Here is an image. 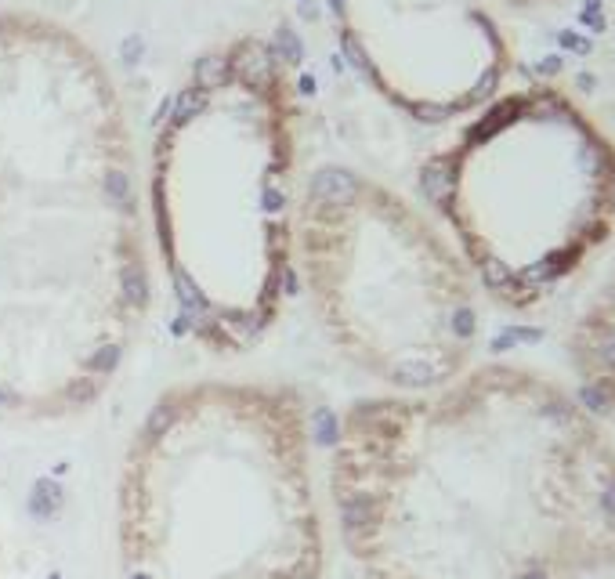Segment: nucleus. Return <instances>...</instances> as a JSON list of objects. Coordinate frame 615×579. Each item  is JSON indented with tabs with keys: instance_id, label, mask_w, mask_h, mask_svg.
<instances>
[{
	"instance_id": "nucleus-1",
	"label": "nucleus",
	"mask_w": 615,
	"mask_h": 579,
	"mask_svg": "<svg viewBox=\"0 0 615 579\" xmlns=\"http://www.w3.org/2000/svg\"><path fill=\"white\" fill-rule=\"evenodd\" d=\"M330 503L362 579L615 572V442L561 380L511 362L341 410Z\"/></svg>"
},
{
	"instance_id": "nucleus-2",
	"label": "nucleus",
	"mask_w": 615,
	"mask_h": 579,
	"mask_svg": "<svg viewBox=\"0 0 615 579\" xmlns=\"http://www.w3.org/2000/svg\"><path fill=\"white\" fill-rule=\"evenodd\" d=\"M145 308L134 145L113 80L69 36L0 22V405H94Z\"/></svg>"
},
{
	"instance_id": "nucleus-3",
	"label": "nucleus",
	"mask_w": 615,
	"mask_h": 579,
	"mask_svg": "<svg viewBox=\"0 0 615 579\" xmlns=\"http://www.w3.org/2000/svg\"><path fill=\"white\" fill-rule=\"evenodd\" d=\"M301 181L290 51L253 29L203 51L156 120L145 207L174 308L206 351L243 355L275 326Z\"/></svg>"
},
{
	"instance_id": "nucleus-4",
	"label": "nucleus",
	"mask_w": 615,
	"mask_h": 579,
	"mask_svg": "<svg viewBox=\"0 0 615 579\" xmlns=\"http://www.w3.org/2000/svg\"><path fill=\"white\" fill-rule=\"evenodd\" d=\"M116 550L123 579H323L301 391L246 377L160 391L120 463Z\"/></svg>"
},
{
	"instance_id": "nucleus-5",
	"label": "nucleus",
	"mask_w": 615,
	"mask_h": 579,
	"mask_svg": "<svg viewBox=\"0 0 615 579\" xmlns=\"http://www.w3.org/2000/svg\"><path fill=\"white\" fill-rule=\"evenodd\" d=\"M431 200L478 290L532 312L615 239V138L554 83L500 91L431 160Z\"/></svg>"
},
{
	"instance_id": "nucleus-6",
	"label": "nucleus",
	"mask_w": 615,
	"mask_h": 579,
	"mask_svg": "<svg viewBox=\"0 0 615 579\" xmlns=\"http://www.w3.org/2000/svg\"><path fill=\"white\" fill-rule=\"evenodd\" d=\"M293 275L337 355L388 391H427L471 366V268L441 225L366 170L330 163L301 181Z\"/></svg>"
},
{
	"instance_id": "nucleus-7",
	"label": "nucleus",
	"mask_w": 615,
	"mask_h": 579,
	"mask_svg": "<svg viewBox=\"0 0 615 579\" xmlns=\"http://www.w3.org/2000/svg\"><path fill=\"white\" fill-rule=\"evenodd\" d=\"M348 62L391 109L420 123L478 113L511 73L485 0H326Z\"/></svg>"
},
{
	"instance_id": "nucleus-8",
	"label": "nucleus",
	"mask_w": 615,
	"mask_h": 579,
	"mask_svg": "<svg viewBox=\"0 0 615 579\" xmlns=\"http://www.w3.org/2000/svg\"><path fill=\"white\" fill-rule=\"evenodd\" d=\"M568 362L576 370L583 402L593 413L615 420V253L568 330Z\"/></svg>"
},
{
	"instance_id": "nucleus-9",
	"label": "nucleus",
	"mask_w": 615,
	"mask_h": 579,
	"mask_svg": "<svg viewBox=\"0 0 615 579\" xmlns=\"http://www.w3.org/2000/svg\"><path fill=\"white\" fill-rule=\"evenodd\" d=\"M503 4H514V8H539V4H558V0H503Z\"/></svg>"
}]
</instances>
